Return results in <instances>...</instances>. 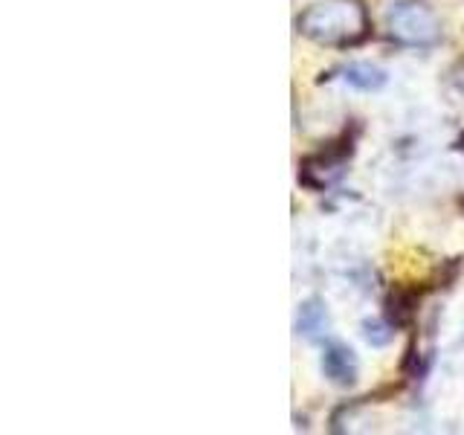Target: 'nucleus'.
Returning <instances> with one entry per match:
<instances>
[{"label":"nucleus","mask_w":464,"mask_h":435,"mask_svg":"<svg viewBox=\"0 0 464 435\" xmlns=\"http://www.w3.org/2000/svg\"><path fill=\"white\" fill-rule=\"evenodd\" d=\"M447 87L456 91L459 96H464V58H459V62L447 70Z\"/></svg>","instance_id":"1a4fd4ad"},{"label":"nucleus","mask_w":464,"mask_h":435,"mask_svg":"<svg viewBox=\"0 0 464 435\" xmlns=\"http://www.w3.org/2000/svg\"><path fill=\"white\" fill-rule=\"evenodd\" d=\"M389 38L406 50H432L444 38L439 12L427 0H398L386 12Z\"/></svg>","instance_id":"f03ea898"},{"label":"nucleus","mask_w":464,"mask_h":435,"mask_svg":"<svg viewBox=\"0 0 464 435\" xmlns=\"http://www.w3.org/2000/svg\"><path fill=\"white\" fill-rule=\"evenodd\" d=\"M461 207H464V198H461Z\"/></svg>","instance_id":"9d476101"},{"label":"nucleus","mask_w":464,"mask_h":435,"mask_svg":"<svg viewBox=\"0 0 464 435\" xmlns=\"http://www.w3.org/2000/svg\"><path fill=\"white\" fill-rule=\"evenodd\" d=\"M331 79H343L348 87H354V91H360V93H377V91H383L386 82H389L386 70L377 67V64H369V62H352V64L334 67V70L323 72L316 82L323 84Z\"/></svg>","instance_id":"39448f33"},{"label":"nucleus","mask_w":464,"mask_h":435,"mask_svg":"<svg viewBox=\"0 0 464 435\" xmlns=\"http://www.w3.org/2000/svg\"><path fill=\"white\" fill-rule=\"evenodd\" d=\"M319 369H323V377L331 386H340L348 389L357 383V374H360V362L357 354L340 340H328L323 345V357H319Z\"/></svg>","instance_id":"20e7f679"},{"label":"nucleus","mask_w":464,"mask_h":435,"mask_svg":"<svg viewBox=\"0 0 464 435\" xmlns=\"http://www.w3.org/2000/svg\"><path fill=\"white\" fill-rule=\"evenodd\" d=\"M395 325L389 323L386 316H374V319H362V337H366L369 345L374 348H383L395 340Z\"/></svg>","instance_id":"6e6552de"},{"label":"nucleus","mask_w":464,"mask_h":435,"mask_svg":"<svg viewBox=\"0 0 464 435\" xmlns=\"http://www.w3.org/2000/svg\"><path fill=\"white\" fill-rule=\"evenodd\" d=\"M418 304H420V290L415 287H392L389 296H386V308H383V316L389 319L392 325L398 331L401 328H410L418 316Z\"/></svg>","instance_id":"423d86ee"},{"label":"nucleus","mask_w":464,"mask_h":435,"mask_svg":"<svg viewBox=\"0 0 464 435\" xmlns=\"http://www.w3.org/2000/svg\"><path fill=\"white\" fill-rule=\"evenodd\" d=\"M296 33L319 47L352 50L372 38V18L362 0H319L296 14Z\"/></svg>","instance_id":"f257e3e1"},{"label":"nucleus","mask_w":464,"mask_h":435,"mask_svg":"<svg viewBox=\"0 0 464 435\" xmlns=\"http://www.w3.org/2000/svg\"><path fill=\"white\" fill-rule=\"evenodd\" d=\"M357 134L360 128L343 130L337 140L323 142V149L314 154H304L299 160V186L308 192H328L331 186H337L345 174V166L352 163L357 151Z\"/></svg>","instance_id":"7ed1b4c3"},{"label":"nucleus","mask_w":464,"mask_h":435,"mask_svg":"<svg viewBox=\"0 0 464 435\" xmlns=\"http://www.w3.org/2000/svg\"><path fill=\"white\" fill-rule=\"evenodd\" d=\"M328 331V308L319 296H311L296 311V334L304 340H319Z\"/></svg>","instance_id":"0eeeda50"}]
</instances>
